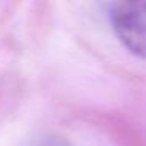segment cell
<instances>
[{"instance_id":"obj_1","label":"cell","mask_w":146,"mask_h":146,"mask_svg":"<svg viewBox=\"0 0 146 146\" xmlns=\"http://www.w3.org/2000/svg\"><path fill=\"white\" fill-rule=\"evenodd\" d=\"M108 17L115 35L133 55L146 60V2H116L110 5Z\"/></svg>"},{"instance_id":"obj_2","label":"cell","mask_w":146,"mask_h":146,"mask_svg":"<svg viewBox=\"0 0 146 146\" xmlns=\"http://www.w3.org/2000/svg\"><path fill=\"white\" fill-rule=\"evenodd\" d=\"M24 146H69L68 141L55 135H39L29 140Z\"/></svg>"}]
</instances>
